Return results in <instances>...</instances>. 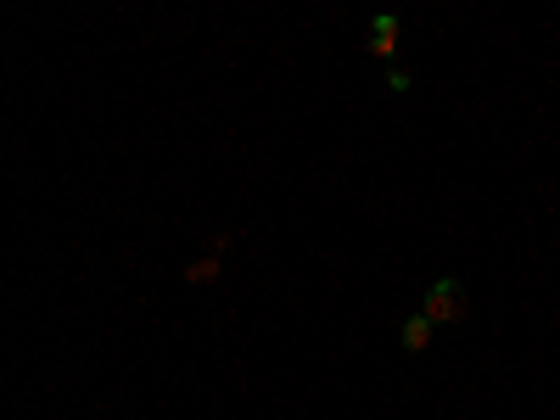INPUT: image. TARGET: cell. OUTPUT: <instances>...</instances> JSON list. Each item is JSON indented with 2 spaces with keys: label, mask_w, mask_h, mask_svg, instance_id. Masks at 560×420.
<instances>
[{
  "label": "cell",
  "mask_w": 560,
  "mask_h": 420,
  "mask_svg": "<svg viewBox=\"0 0 560 420\" xmlns=\"http://www.w3.org/2000/svg\"><path fill=\"white\" fill-rule=\"evenodd\" d=\"M427 314L432 325H459L465 319V287L459 280H438V287H427Z\"/></svg>",
  "instance_id": "cell-1"
},
{
  "label": "cell",
  "mask_w": 560,
  "mask_h": 420,
  "mask_svg": "<svg viewBox=\"0 0 560 420\" xmlns=\"http://www.w3.org/2000/svg\"><path fill=\"white\" fill-rule=\"evenodd\" d=\"M370 51H376L382 62L398 51V18H393V12H382L376 23H370Z\"/></svg>",
  "instance_id": "cell-2"
},
{
  "label": "cell",
  "mask_w": 560,
  "mask_h": 420,
  "mask_svg": "<svg viewBox=\"0 0 560 420\" xmlns=\"http://www.w3.org/2000/svg\"><path fill=\"white\" fill-rule=\"evenodd\" d=\"M427 342H432V319H427V314H415V319L404 325V348H409V353H420Z\"/></svg>",
  "instance_id": "cell-3"
}]
</instances>
